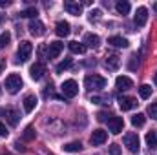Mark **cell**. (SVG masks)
<instances>
[{"label":"cell","instance_id":"obj_40","mask_svg":"<svg viewBox=\"0 0 157 155\" xmlns=\"http://www.w3.org/2000/svg\"><path fill=\"white\" fill-rule=\"evenodd\" d=\"M154 11H155V13H157V2H155V4H154Z\"/></svg>","mask_w":157,"mask_h":155},{"label":"cell","instance_id":"obj_22","mask_svg":"<svg viewBox=\"0 0 157 155\" xmlns=\"http://www.w3.org/2000/svg\"><path fill=\"white\" fill-rule=\"evenodd\" d=\"M130 2H126V0H119L117 4H115V9H117V13L121 15H128L130 13Z\"/></svg>","mask_w":157,"mask_h":155},{"label":"cell","instance_id":"obj_23","mask_svg":"<svg viewBox=\"0 0 157 155\" xmlns=\"http://www.w3.org/2000/svg\"><path fill=\"white\" fill-rule=\"evenodd\" d=\"M35 135H37L35 128H33V126H28V128L24 130V133H22V141L29 142V141H33V139H35Z\"/></svg>","mask_w":157,"mask_h":155},{"label":"cell","instance_id":"obj_33","mask_svg":"<svg viewBox=\"0 0 157 155\" xmlns=\"http://www.w3.org/2000/svg\"><path fill=\"white\" fill-rule=\"evenodd\" d=\"M101 15H102V13H101V9H93V11H91V13H90V18H91V20H93V18H95V20H97V18H99V17H101Z\"/></svg>","mask_w":157,"mask_h":155},{"label":"cell","instance_id":"obj_4","mask_svg":"<svg viewBox=\"0 0 157 155\" xmlns=\"http://www.w3.org/2000/svg\"><path fill=\"white\" fill-rule=\"evenodd\" d=\"M60 89H62V93H64V97H68V99H73V97H77L78 95V84L75 80H64L62 82V86H60Z\"/></svg>","mask_w":157,"mask_h":155},{"label":"cell","instance_id":"obj_20","mask_svg":"<svg viewBox=\"0 0 157 155\" xmlns=\"http://www.w3.org/2000/svg\"><path fill=\"white\" fill-rule=\"evenodd\" d=\"M108 44H112L113 47H128V46H130V42H128V40L122 39V37H119V35L110 37V39H108Z\"/></svg>","mask_w":157,"mask_h":155},{"label":"cell","instance_id":"obj_9","mask_svg":"<svg viewBox=\"0 0 157 155\" xmlns=\"http://www.w3.org/2000/svg\"><path fill=\"white\" fill-rule=\"evenodd\" d=\"M106 139H108V133H106L104 130H95V131L91 133V137H90V142H91L93 146H101V144L106 142Z\"/></svg>","mask_w":157,"mask_h":155},{"label":"cell","instance_id":"obj_29","mask_svg":"<svg viewBox=\"0 0 157 155\" xmlns=\"http://www.w3.org/2000/svg\"><path fill=\"white\" fill-rule=\"evenodd\" d=\"M71 64H73V60H71V59H64L60 64H57V73H62V71H64V70H68Z\"/></svg>","mask_w":157,"mask_h":155},{"label":"cell","instance_id":"obj_36","mask_svg":"<svg viewBox=\"0 0 157 155\" xmlns=\"http://www.w3.org/2000/svg\"><path fill=\"white\" fill-rule=\"evenodd\" d=\"M9 4H11L9 0H0V7H7Z\"/></svg>","mask_w":157,"mask_h":155},{"label":"cell","instance_id":"obj_38","mask_svg":"<svg viewBox=\"0 0 157 155\" xmlns=\"http://www.w3.org/2000/svg\"><path fill=\"white\" fill-rule=\"evenodd\" d=\"M4 68H6V60H4V59H0V73L4 71Z\"/></svg>","mask_w":157,"mask_h":155},{"label":"cell","instance_id":"obj_31","mask_svg":"<svg viewBox=\"0 0 157 155\" xmlns=\"http://www.w3.org/2000/svg\"><path fill=\"white\" fill-rule=\"evenodd\" d=\"M148 113H150L152 119H155V120H157V100H155V102H152V104L148 106Z\"/></svg>","mask_w":157,"mask_h":155},{"label":"cell","instance_id":"obj_24","mask_svg":"<svg viewBox=\"0 0 157 155\" xmlns=\"http://www.w3.org/2000/svg\"><path fill=\"white\" fill-rule=\"evenodd\" d=\"M80 150H82V144H80L78 141H71V142L64 144V152H70V153H73V152H80Z\"/></svg>","mask_w":157,"mask_h":155},{"label":"cell","instance_id":"obj_12","mask_svg":"<svg viewBox=\"0 0 157 155\" xmlns=\"http://www.w3.org/2000/svg\"><path fill=\"white\" fill-rule=\"evenodd\" d=\"M28 29H29V33H31V35H35V37H42V35H44V24H42L40 20H37V18L29 22Z\"/></svg>","mask_w":157,"mask_h":155},{"label":"cell","instance_id":"obj_27","mask_svg":"<svg viewBox=\"0 0 157 155\" xmlns=\"http://www.w3.org/2000/svg\"><path fill=\"white\" fill-rule=\"evenodd\" d=\"M146 142H148V146L154 150L157 148V131H148L146 133Z\"/></svg>","mask_w":157,"mask_h":155},{"label":"cell","instance_id":"obj_10","mask_svg":"<svg viewBox=\"0 0 157 155\" xmlns=\"http://www.w3.org/2000/svg\"><path fill=\"white\" fill-rule=\"evenodd\" d=\"M44 73H46V64H42V62H35L29 68V75H31L33 80H40L44 77Z\"/></svg>","mask_w":157,"mask_h":155},{"label":"cell","instance_id":"obj_34","mask_svg":"<svg viewBox=\"0 0 157 155\" xmlns=\"http://www.w3.org/2000/svg\"><path fill=\"white\" fill-rule=\"evenodd\" d=\"M0 137H7V130H6V126L0 122Z\"/></svg>","mask_w":157,"mask_h":155},{"label":"cell","instance_id":"obj_3","mask_svg":"<svg viewBox=\"0 0 157 155\" xmlns=\"http://www.w3.org/2000/svg\"><path fill=\"white\" fill-rule=\"evenodd\" d=\"M20 88H22V78H20V75L11 73L9 77L6 78V89H7L11 95L18 93V91H20Z\"/></svg>","mask_w":157,"mask_h":155},{"label":"cell","instance_id":"obj_35","mask_svg":"<svg viewBox=\"0 0 157 155\" xmlns=\"http://www.w3.org/2000/svg\"><path fill=\"white\" fill-rule=\"evenodd\" d=\"M135 59H137V55H133V57H132V64H130V70H135V68L139 66V64H135Z\"/></svg>","mask_w":157,"mask_h":155},{"label":"cell","instance_id":"obj_30","mask_svg":"<svg viewBox=\"0 0 157 155\" xmlns=\"http://www.w3.org/2000/svg\"><path fill=\"white\" fill-rule=\"evenodd\" d=\"M9 40H11V33H9V31H4V33L0 35V49H4V47L9 44Z\"/></svg>","mask_w":157,"mask_h":155},{"label":"cell","instance_id":"obj_7","mask_svg":"<svg viewBox=\"0 0 157 155\" xmlns=\"http://www.w3.org/2000/svg\"><path fill=\"white\" fill-rule=\"evenodd\" d=\"M64 49V44L60 40H55V42H49L48 46V59H57Z\"/></svg>","mask_w":157,"mask_h":155},{"label":"cell","instance_id":"obj_28","mask_svg":"<svg viewBox=\"0 0 157 155\" xmlns=\"http://www.w3.org/2000/svg\"><path fill=\"white\" fill-rule=\"evenodd\" d=\"M139 95H141V99H148V97L152 95V86H150V84L139 86Z\"/></svg>","mask_w":157,"mask_h":155},{"label":"cell","instance_id":"obj_16","mask_svg":"<svg viewBox=\"0 0 157 155\" xmlns=\"http://www.w3.org/2000/svg\"><path fill=\"white\" fill-rule=\"evenodd\" d=\"M106 68L112 71H117L121 68V57L119 55H108L106 57Z\"/></svg>","mask_w":157,"mask_h":155},{"label":"cell","instance_id":"obj_26","mask_svg":"<svg viewBox=\"0 0 157 155\" xmlns=\"http://www.w3.org/2000/svg\"><path fill=\"white\" fill-rule=\"evenodd\" d=\"M144 122H146V115H144V113H137V115L132 117V124H133L135 128L144 126Z\"/></svg>","mask_w":157,"mask_h":155},{"label":"cell","instance_id":"obj_19","mask_svg":"<svg viewBox=\"0 0 157 155\" xmlns=\"http://www.w3.org/2000/svg\"><path fill=\"white\" fill-rule=\"evenodd\" d=\"M101 44V39H99V35H93V33H86V37H84V46L86 47H97Z\"/></svg>","mask_w":157,"mask_h":155},{"label":"cell","instance_id":"obj_41","mask_svg":"<svg viewBox=\"0 0 157 155\" xmlns=\"http://www.w3.org/2000/svg\"><path fill=\"white\" fill-rule=\"evenodd\" d=\"M0 24H2V17H0Z\"/></svg>","mask_w":157,"mask_h":155},{"label":"cell","instance_id":"obj_21","mask_svg":"<svg viewBox=\"0 0 157 155\" xmlns=\"http://www.w3.org/2000/svg\"><path fill=\"white\" fill-rule=\"evenodd\" d=\"M68 47H70V51H71V53H75V55H82V53L86 51V46H84V44H80V42H77V40L70 42V44H68Z\"/></svg>","mask_w":157,"mask_h":155},{"label":"cell","instance_id":"obj_2","mask_svg":"<svg viewBox=\"0 0 157 155\" xmlns=\"http://www.w3.org/2000/svg\"><path fill=\"white\" fill-rule=\"evenodd\" d=\"M31 53H33V46H31V42L22 40L20 46H18V51H17V62H18V64H20V62H28V59L31 57Z\"/></svg>","mask_w":157,"mask_h":155},{"label":"cell","instance_id":"obj_18","mask_svg":"<svg viewBox=\"0 0 157 155\" xmlns=\"http://www.w3.org/2000/svg\"><path fill=\"white\" fill-rule=\"evenodd\" d=\"M115 86H117L119 89H130L132 86H133V82H132V78L130 77H124V75H121V77H117V80H115Z\"/></svg>","mask_w":157,"mask_h":155},{"label":"cell","instance_id":"obj_39","mask_svg":"<svg viewBox=\"0 0 157 155\" xmlns=\"http://www.w3.org/2000/svg\"><path fill=\"white\" fill-rule=\"evenodd\" d=\"M154 82H155V86H157V73L154 75Z\"/></svg>","mask_w":157,"mask_h":155},{"label":"cell","instance_id":"obj_25","mask_svg":"<svg viewBox=\"0 0 157 155\" xmlns=\"http://www.w3.org/2000/svg\"><path fill=\"white\" fill-rule=\"evenodd\" d=\"M18 15H20L22 18H35V17L39 15V11H37V7H28V9H22Z\"/></svg>","mask_w":157,"mask_h":155},{"label":"cell","instance_id":"obj_6","mask_svg":"<svg viewBox=\"0 0 157 155\" xmlns=\"http://www.w3.org/2000/svg\"><path fill=\"white\" fill-rule=\"evenodd\" d=\"M122 128H124L122 117H110V119H108V130H110V133L117 135V133L122 131Z\"/></svg>","mask_w":157,"mask_h":155},{"label":"cell","instance_id":"obj_11","mask_svg":"<svg viewBox=\"0 0 157 155\" xmlns=\"http://www.w3.org/2000/svg\"><path fill=\"white\" fill-rule=\"evenodd\" d=\"M146 20H148V9H146V7H139V9L135 11V17H133L135 26H137V28H143V26L146 24Z\"/></svg>","mask_w":157,"mask_h":155},{"label":"cell","instance_id":"obj_17","mask_svg":"<svg viewBox=\"0 0 157 155\" xmlns=\"http://www.w3.org/2000/svg\"><path fill=\"white\" fill-rule=\"evenodd\" d=\"M37 97L35 95H26L24 97V110L28 112V113H31L33 110H35V106H37Z\"/></svg>","mask_w":157,"mask_h":155},{"label":"cell","instance_id":"obj_13","mask_svg":"<svg viewBox=\"0 0 157 155\" xmlns=\"http://www.w3.org/2000/svg\"><path fill=\"white\" fill-rule=\"evenodd\" d=\"M64 9L70 13V15H75V17H78L80 13H82V4H78V2H64Z\"/></svg>","mask_w":157,"mask_h":155},{"label":"cell","instance_id":"obj_15","mask_svg":"<svg viewBox=\"0 0 157 155\" xmlns=\"http://www.w3.org/2000/svg\"><path fill=\"white\" fill-rule=\"evenodd\" d=\"M70 24L66 22V20H59L57 22V26H55V33L59 35V37H68L70 35Z\"/></svg>","mask_w":157,"mask_h":155},{"label":"cell","instance_id":"obj_1","mask_svg":"<svg viewBox=\"0 0 157 155\" xmlns=\"http://www.w3.org/2000/svg\"><path fill=\"white\" fill-rule=\"evenodd\" d=\"M106 84H108V80L101 75H97V73L86 75V78H84V86L88 89H102V88H106Z\"/></svg>","mask_w":157,"mask_h":155},{"label":"cell","instance_id":"obj_8","mask_svg":"<svg viewBox=\"0 0 157 155\" xmlns=\"http://www.w3.org/2000/svg\"><path fill=\"white\" fill-rule=\"evenodd\" d=\"M119 108L122 110V112H130V110H133L139 102H137V99H133V97H119Z\"/></svg>","mask_w":157,"mask_h":155},{"label":"cell","instance_id":"obj_42","mask_svg":"<svg viewBox=\"0 0 157 155\" xmlns=\"http://www.w3.org/2000/svg\"><path fill=\"white\" fill-rule=\"evenodd\" d=\"M0 95H2V89H0Z\"/></svg>","mask_w":157,"mask_h":155},{"label":"cell","instance_id":"obj_32","mask_svg":"<svg viewBox=\"0 0 157 155\" xmlns=\"http://www.w3.org/2000/svg\"><path fill=\"white\" fill-rule=\"evenodd\" d=\"M110 155H121V146L119 144H112L110 146Z\"/></svg>","mask_w":157,"mask_h":155},{"label":"cell","instance_id":"obj_14","mask_svg":"<svg viewBox=\"0 0 157 155\" xmlns=\"http://www.w3.org/2000/svg\"><path fill=\"white\" fill-rule=\"evenodd\" d=\"M4 115H6V120H7L11 126H17L18 120H20V113H18L17 110H13V108H7V110L4 112Z\"/></svg>","mask_w":157,"mask_h":155},{"label":"cell","instance_id":"obj_37","mask_svg":"<svg viewBox=\"0 0 157 155\" xmlns=\"http://www.w3.org/2000/svg\"><path fill=\"white\" fill-rule=\"evenodd\" d=\"M91 102L93 104H101V97H91Z\"/></svg>","mask_w":157,"mask_h":155},{"label":"cell","instance_id":"obj_5","mask_svg":"<svg viewBox=\"0 0 157 155\" xmlns=\"http://www.w3.org/2000/svg\"><path fill=\"white\" fill-rule=\"evenodd\" d=\"M122 141H124V146L132 153H137L139 152V137H137V133H126Z\"/></svg>","mask_w":157,"mask_h":155}]
</instances>
